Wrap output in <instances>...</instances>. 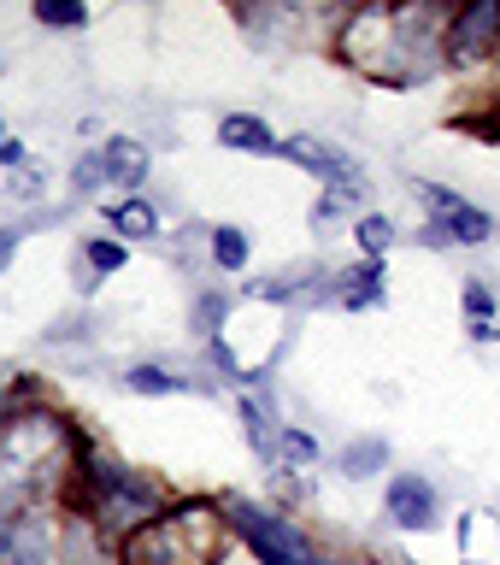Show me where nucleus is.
Here are the masks:
<instances>
[{
  "mask_svg": "<svg viewBox=\"0 0 500 565\" xmlns=\"http://www.w3.org/2000/svg\"><path fill=\"white\" fill-rule=\"evenodd\" d=\"M0 141H7V118H0Z\"/></svg>",
  "mask_w": 500,
  "mask_h": 565,
  "instance_id": "bb28decb",
  "label": "nucleus"
},
{
  "mask_svg": "<svg viewBox=\"0 0 500 565\" xmlns=\"http://www.w3.org/2000/svg\"><path fill=\"white\" fill-rule=\"evenodd\" d=\"M35 24H47V30H83L88 24V7H83V0H35Z\"/></svg>",
  "mask_w": 500,
  "mask_h": 565,
  "instance_id": "6ab92c4d",
  "label": "nucleus"
},
{
  "mask_svg": "<svg viewBox=\"0 0 500 565\" xmlns=\"http://www.w3.org/2000/svg\"><path fill=\"white\" fill-rule=\"evenodd\" d=\"M466 330H471L477 348H494V342H500V324H494V318H489V324H466Z\"/></svg>",
  "mask_w": 500,
  "mask_h": 565,
  "instance_id": "393cba45",
  "label": "nucleus"
},
{
  "mask_svg": "<svg viewBox=\"0 0 500 565\" xmlns=\"http://www.w3.org/2000/svg\"><path fill=\"white\" fill-rule=\"evenodd\" d=\"M277 159H289V166H300L307 177H318L336 201H365V189H371L365 166L342 148V141H330V136H283Z\"/></svg>",
  "mask_w": 500,
  "mask_h": 565,
  "instance_id": "39448f33",
  "label": "nucleus"
},
{
  "mask_svg": "<svg viewBox=\"0 0 500 565\" xmlns=\"http://www.w3.org/2000/svg\"><path fill=\"white\" fill-rule=\"evenodd\" d=\"M418 189V201H424V212H430V224L418 230V242H430V247H483V242H494L500 236V224H494V212H483V206H471L459 189H448V183H413Z\"/></svg>",
  "mask_w": 500,
  "mask_h": 565,
  "instance_id": "20e7f679",
  "label": "nucleus"
},
{
  "mask_svg": "<svg viewBox=\"0 0 500 565\" xmlns=\"http://www.w3.org/2000/svg\"><path fill=\"white\" fill-rule=\"evenodd\" d=\"M0 565H53V530L35 501L0 494Z\"/></svg>",
  "mask_w": 500,
  "mask_h": 565,
  "instance_id": "0eeeda50",
  "label": "nucleus"
},
{
  "mask_svg": "<svg viewBox=\"0 0 500 565\" xmlns=\"http://www.w3.org/2000/svg\"><path fill=\"white\" fill-rule=\"evenodd\" d=\"M18 242H24V230H18V224H0V271L18 259Z\"/></svg>",
  "mask_w": 500,
  "mask_h": 565,
  "instance_id": "b1692460",
  "label": "nucleus"
},
{
  "mask_svg": "<svg viewBox=\"0 0 500 565\" xmlns=\"http://www.w3.org/2000/svg\"><path fill=\"white\" fill-rule=\"evenodd\" d=\"M100 166H106V183L124 189V194L148 183V148H141L136 136H113V141H100Z\"/></svg>",
  "mask_w": 500,
  "mask_h": 565,
  "instance_id": "9b49d317",
  "label": "nucleus"
},
{
  "mask_svg": "<svg viewBox=\"0 0 500 565\" xmlns=\"http://www.w3.org/2000/svg\"><path fill=\"white\" fill-rule=\"evenodd\" d=\"M330 565H348V559H330Z\"/></svg>",
  "mask_w": 500,
  "mask_h": 565,
  "instance_id": "cd10ccee",
  "label": "nucleus"
},
{
  "mask_svg": "<svg viewBox=\"0 0 500 565\" xmlns=\"http://www.w3.org/2000/svg\"><path fill=\"white\" fill-rule=\"evenodd\" d=\"M348 236H353V247H360V259H377L383 265V254L401 242V224L389 218V212H353Z\"/></svg>",
  "mask_w": 500,
  "mask_h": 565,
  "instance_id": "4468645a",
  "label": "nucleus"
},
{
  "mask_svg": "<svg viewBox=\"0 0 500 565\" xmlns=\"http://www.w3.org/2000/svg\"><path fill=\"white\" fill-rule=\"evenodd\" d=\"M130 265V247H124L118 236H88L83 242V277H113V271H124Z\"/></svg>",
  "mask_w": 500,
  "mask_h": 565,
  "instance_id": "f3484780",
  "label": "nucleus"
},
{
  "mask_svg": "<svg viewBox=\"0 0 500 565\" xmlns=\"http://www.w3.org/2000/svg\"><path fill=\"white\" fill-rule=\"evenodd\" d=\"M224 501H177L118 542V565H224Z\"/></svg>",
  "mask_w": 500,
  "mask_h": 565,
  "instance_id": "f03ea898",
  "label": "nucleus"
},
{
  "mask_svg": "<svg viewBox=\"0 0 500 565\" xmlns=\"http://www.w3.org/2000/svg\"><path fill=\"white\" fill-rule=\"evenodd\" d=\"M219 148H230V153H283V136L265 124L259 113H224L219 118Z\"/></svg>",
  "mask_w": 500,
  "mask_h": 565,
  "instance_id": "9d476101",
  "label": "nucleus"
},
{
  "mask_svg": "<svg viewBox=\"0 0 500 565\" xmlns=\"http://www.w3.org/2000/svg\"><path fill=\"white\" fill-rule=\"evenodd\" d=\"M224 312H230V295H219V289H201L194 295V335H201V342H212V335H224Z\"/></svg>",
  "mask_w": 500,
  "mask_h": 565,
  "instance_id": "a211bd4d",
  "label": "nucleus"
},
{
  "mask_svg": "<svg viewBox=\"0 0 500 565\" xmlns=\"http://www.w3.org/2000/svg\"><path fill=\"white\" fill-rule=\"evenodd\" d=\"M24 166H30V141L7 136V141H0V171H24Z\"/></svg>",
  "mask_w": 500,
  "mask_h": 565,
  "instance_id": "5701e85b",
  "label": "nucleus"
},
{
  "mask_svg": "<svg viewBox=\"0 0 500 565\" xmlns=\"http://www.w3.org/2000/svg\"><path fill=\"white\" fill-rule=\"evenodd\" d=\"M224 519L259 565H330L312 547L307 530H300L295 519H283L277 507H259V501H247V494H224Z\"/></svg>",
  "mask_w": 500,
  "mask_h": 565,
  "instance_id": "7ed1b4c3",
  "label": "nucleus"
},
{
  "mask_svg": "<svg viewBox=\"0 0 500 565\" xmlns=\"http://www.w3.org/2000/svg\"><path fill=\"white\" fill-rule=\"evenodd\" d=\"M71 519H88L100 530V536H136L148 519L166 512V489L153 483V477H141L136 466H124V459L100 454V448H71Z\"/></svg>",
  "mask_w": 500,
  "mask_h": 565,
  "instance_id": "f257e3e1",
  "label": "nucleus"
},
{
  "mask_svg": "<svg viewBox=\"0 0 500 565\" xmlns=\"http://www.w3.org/2000/svg\"><path fill=\"white\" fill-rule=\"evenodd\" d=\"M277 459H289V466H318V436H307L300 424H283Z\"/></svg>",
  "mask_w": 500,
  "mask_h": 565,
  "instance_id": "aec40b11",
  "label": "nucleus"
},
{
  "mask_svg": "<svg viewBox=\"0 0 500 565\" xmlns=\"http://www.w3.org/2000/svg\"><path fill=\"white\" fill-rule=\"evenodd\" d=\"M124 388H130V395H189V377H177V371L171 365H124V377H118Z\"/></svg>",
  "mask_w": 500,
  "mask_h": 565,
  "instance_id": "dca6fc26",
  "label": "nucleus"
},
{
  "mask_svg": "<svg viewBox=\"0 0 500 565\" xmlns=\"http://www.w3.org/2000/svg\"><path fill=\"white\" fill-rule=\"evenodd\" d=\"M442 53H448L454 71L500 60V0H466V7H454L448 30H442Z\"/></svg>",
  "mask_w": 500,
  "mask_h": 565,
  "instance_id": "423d86ee",
  "label": "nucleus"
},
{
  "mask_svg": "<svg viewBox=\"0 0 500 565\" xmlns=\"http://www.w3.org/2000/svg\"><path fill=\"white\" fill-rule=\"evenodd\" d=\"M459 307H466V318H471V324H489V318L500 312V295L489 289L483 277H471V282H466V295H459Z\"/></svg>",
  "mask_w": 500,
  "mask_h": 565,
  "instance_id": "412c9836",
  "label": "nucleus"
},
{
  "mask_svg": "<svg viewBox=\"0 0 500 565\" xmlns=\"http://www.w3.org/2000/svg\"><path fill=\"white\" fill-rule=\"evenodd\" d=\"M106 183V166H100V148H88L83 159H77V166H71V189H77V194H95Z\"/></svg>",
  "mask_w": 500,
  "mask_h": 565,
  "instance_id": "4be33fe9",
  "label": "nucleus"
},
{
  "mask_svg": "<svg viewBox=\"0 0 500 565\" xmlns=\"http://www.w3.org/2000/svg\"><path fill=\"white\" fill-rule=\"evenodd\" d=\"M106 230L130 247V242H153L159 236V206L141 201V194H124V201L106 206Z\"/></svg>",
  "mask_w": 500,
  "mask_h": 565,
  "instance_id": "f8f14e48",
  "label": "nucleus"
},
{
  "mask_svg": "<svg viewBox=\"0 0 500 565\" xmlns=\"http://www.w3.org/2000/svg\"><path fill=\"white\" fill-rule=\"evenodd\" d=\"M206 259L219 265V271H247L254 242H247L242 224H212V230H206Z\"/></svg>",
  "mask_w": 500,
  "mask_h": 565,
  "instance_id": "2eb2a0df",
  "label": "nucleus"
},
{
  "mask_svg": "<svg viewBox=\"0 0 500 565\" xmlns=\"http://www.w3.org/2000/svg\"><path fill=\"white\" fill-rule=\"evenodd\" d=\"M395 466V448H389V436H353L342 454H336V471L348 477V483H365V477H377Z\"/></svg>",
  "mask_w": 500,
  "mask_h": 565,
  "instance_id": "ddd939ff",
  "label": "nucleus"
},
{
  "mask_svg": "<svg viewBox=\"0 0 500 565\" xmlns=\"http://www.w3.org/2000/svg\"><path fill=\"white\" fill-rule=\"evenodd\" d=\"M383 265L377 259H353L342 271H330V300L342 312H365V307H383Z\"/></svg>",
  "mask_w": 500,
  "mask_h": 565,
  "instance_id": "1a4fd4ad",
  "label": "nucleus"
},
{
  "mask_svg": "<svg viewBox=\"0 0 500 565\" xmlns=\"http://www.w3.org/2000/svg\"><path fill=\"white\" fill-rule=\"evenodd\" d=\"M0 430H7V401H0Z\"/></svg>",
  "mask_w": 500,
  "mask_h": 565,
  "instance_id": "a878e982",
  "label": "nucleus"
},
{
  "mask_svg": "<svg viewBox=\"0 0 500 565\" xmlns=\"http://www.w3.org/2000/svg\"><path fill=\"white\" fill-rule=\"evenodd\" d=\"M383 519L395 530H413V536H430L442 524V489L424 471H395L383 489Z\"/></svg>",
  "mask_w": 500,
  "mask_h": 565,
  "instance_id": "6e6552de",
  "label": "nucleus"
}]
</instances>
